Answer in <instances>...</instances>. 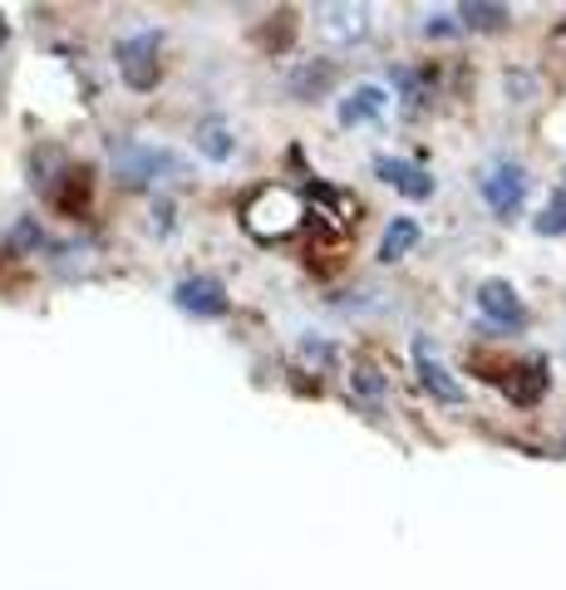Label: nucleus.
I'll return each mask as SVG.
<instances>
[{
    "instance_id": "f257e3e1",
    "label": "nucleus",
    "mask_w": 566,
    "mask_h": 590,
    "mask_svg": "<svg viewBox=\"0 0 566 590\" xmlns=\"http://www.w3.org/2000/svg\"><path fill=\"white\" fill-rule=\"evenodd\" d=\"M301 217H306V207H301L286 187H261V193H251L247 207H242V221H247V231L257 241L291 237V231L301 227Z\"/></svg>"
},
{
    "instance_id": "f03ea898",
    "label": "nucleus",
    "mask_w": 566,
    "mask_h": 590,
    "mask_svg": "<svg viewBox=\"0 0 566 590\" xmlns=\"http://www.w3.org/2000/svg\"><path fill=\"white\" fill-rule=\"evenodd\" d=\"M478 187H483V203L498 217H518L522 212V197H527V173H522L518 163H492Z\"/></svg>"
},
{
    "instance_id": "7ed1b4c3",
    "label": "nucleus",
    "mask_w": 566,
    "mask_h": 590,
    "mask_svg": "<svg viewBox=\"0 0 566 590\" xmlns=\"http://www.w3.org/2000/svg\"><path fill=\"white\" fill-rule=\"evenodd\" d=\"M113 55H119V74H123V84H129V89L143 94L153 79H159V65H153V55H159V35H149V30H143V35L119 40V50H113Z\"/></svg>"
},
{
    "instance_id": "20e7f679",
    "label": "nucleus",
    "mask_w": 566,
    "mask_h": 590,
    "mask_svg": "<svg viewBox=\"0 0 566 590\" xmlns=\"http://www.w3.org/2000/svg\"><path fill=\"white\" fill-rule=\"evenodd\" d=\"M478 310H483V320L492 325V330H522L527 325V310H522L518 291L508 286V281H483L478 286Z\"/></svg>"
},
{
    "instance_id": "39448f33",
    "label": "nucleus",
    "mask_w": 566,
    "mask_h": 590,
    "mask_svg": "<svg viewBox=\"0 0 566 590\" xmlns=\"http://www.w3.org/2000/svg\"><path fill=\"white\" fill-rule=\"evenodd\" d=\"M173 301H177V310L197 315V320H217V315H227V295H222V286H217L213 276H187V281H177Z\"/></svg>"
},
{
    "instance_id": "423d86ee",
    "label": "nucleus",
    "mask_w": 566,
    "mask_h": 590,
    "mask_svg": "<svg viewBox=\"0 0 566 590\" xmlns=\"http://www.w3.org/2000/svg\"><path fill=\"white\" fill-rule=\"evenodd\" d=\"M374 173H380L384 183L394 187V193H404L409 203H424V197H434V177H428L418 163H404V157H374Z\"/></svg>"
},
{
    "instance_id": "0eeeda50",
    "label": "nucleus",
    "mask_w": 566,
    "mask_h": 590,
    "mask_svg": "<svg viewBox=\"0 0 566 590\" xmlns=\"http://www.w3.org/2000/svg\"><path fill=\"white\" fill-rule=\"evenodd\" d=\"M414 364H418V384H424L428 394L438 398V404H458V398H464V384H458V379H448V369L434 360L428 340L414 345Z\"/></svg>"
},
{
    "instance_id": "6e6552de",
    "label": "nucleus",
    "mask_w": 566,
    "mask_h": 590,
    "mask_svg": "<svg viewBox=\"0 0 566 590\" xmlns=\"http://www.w3.org/2000/svg\"><path fill=\"white\" fill-rule=\"evenodd\" d=\"M502 389H508L512 404H537L542 394H547V364L542 360H527L512 369V379H502Z\"/></svg>"
},
{
    "instance_id": "1a4fd4ad",
    "label": "nucleus",
    "mask_w": 566,
    "mask_h": 590,
    "mask_svg": "<svg viewBox=\"0 0 566 590\" xmlns=\"http://www.w3.org/2000/svg\"><path fill=\"white\" fill-rule=\"evenodd\" d=\"M384 103H390V94H384L380 84H360V89H350V99L340 103V123L355 129V123H364V119H380Z\"/></svg>"
},
{
    "instance_id": "9d476101",
    "label": "nucleus",
    "mask_w": 566,
    "mask_h": 590,
    "mask_svg": "<svg viewBox=\"0 0 566 590\" xmlns=\"http://www.w3.org/2000/svg\"><path fill=\"white\" fill-rule=\"evenodd\" d=\"M418 247V221L414 217H394L380 237V261H404Z\"/></svg>"
},
{
    "instance_id": "9b49d317",
    "label": "nucleus",
    "mask_w": 566,
    "mask_h": 590,
    "mask_svg": "<svg viewBox=\"0 0 566 590\" xmlns=\"http://www.w3.org/2000/svg\"><path fill=\"white\" fill-rule=\"evenodd\" d=\"M197 153H203L207 163H227V157L237 153V139H232V129H227L222 119H207L203 129H197Z\"/></svg>"
},
{
    "instance_id": "f8f14e48",
    "label": "nucleus",
    "mask_w": 566,
    "mask_h": 590,
    "mask_svg": "<svg viewBox=\"0 0 566 590\" xmlns=\"http://www.w3.org/2000/svg\"><path fill=\"white\" fill-rule=\"evenodd\" d=\"M163 167H167V153H149V148H139L133 157H123V177H129V183H153Z\"/></svg>"
},
{
    "instance_id": "ddd939ff",
    "label": "nucleus",
    "mask_w": 566,
    "mask_h": 590,
    "mask_svg": "<svg viewBox=\"0 0 566 590\" xmlns=\"http://www.w3.org/2000/svg\"><path fill=\"white\" fill-rule=\"evenodd\" d=\"M458 20H464L468 30H498L502 20H508V10L502 6H474V0H468V6H458Z\"/></svg>"
},
{
    "instance_id": "4468645a",
    "label": "nucleus",
    "mask_w": 566,
    "mask_h": 590,
    "mask_svg": "<svg viewBox=\"0 0 566 590\" xmlns=\"http://www.w3.org/2000/svg\"><path fill=\"white\" fill-rule=\"evenodd\" d=\"M537 231H542V237H566V187H562L557 197H552L547 207H542Z\"/></svg>"
},
{
    "instance_id": "2eb2a0df",
    "label": "nucleus",
    "mask_w": 566,
    "mask_h": 590,
    "mask_svg": "<svg viewBox=\"0 0 566 590\" xmlns=\"http://www.w3.org/2000/svg\"><path fill=\"white\" fill-rule=\"evenodd\" d=\"M355 389H360V394H384V379L374 374V369H360V374H355Z\"/></svg>"
}]
</instances>
